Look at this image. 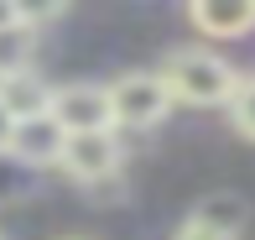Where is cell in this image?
<instances>
[{"label":"cell","mask_w":255,"mask_h":240,"mask_svg":"<svg viewBox=\"0 0 255 240\" xmlns=\"http://www.w3.org/2000/svg\"><path fill=\"white\" fill-rule=\"evenodd\" d=\"M161 78H167V89H172L177 105H198V110L229 105L235 89H240V73L219 58V52H208V47H177L167 63H161Z\"/></svg>","instance_id":"cell-1"},{"label":"cell","mask_w":255,"mask_h":240,"mask_svg":"<svg viewBox=\"0 0 255 240\" xmlns=\"http://www.w3.org/2000/svg\"><path fill=\"white\" fill-rule=\"evenodd\" d=\"M110 105H115V131H151L172 115V89L161 73H120L110 84Z\"/></svg>","instance_id":"cell-2"},{"label":"cell","mask_w":255,"mask_h":240,"mask_svg":"<svg viewBox=\"0 0 255 240\" xmlns=\"http://www.w3.org/2000/svg\"><path fill=\"white\" fill-rule=\"evenodd\" d=\"M63 173L73 178L78 188H94V183H104V178H120V173H125V146H120V131L68 136Z\"/></svg>","instance_id":"cell-3"},{"label":"cell","mask_w":255,"mask_h":240,"mask_svg":"<svg viewBox=\"0 0 255 240\" xmlns=\"http://www.w3.org/2000/svg\"><path fill=\"white\" fill-rule=\"evenodd\" d=\"M52 120L68 136H89V131H115V105H110V84H63L52 94Z\"/></svg>","instance_id":"cell-4"},{"label":"cell","mask_w":255,"mask_h":240,"mask_svg":"<svg viewBox=\"0 0 255 240\" xmlns=\"http://www.w3.org/2000/svg\"><path fill=\"white\" fill-rule=\"evenodd\" d=\"M10 152L31 167H63V152H68V131L57 125L52 115H31V120H16V136H10Z\"/></svg>","instance_id":"cell-5"},{"label":"cell","mask_w":255,"mask_h":240,"mask_svg":"<svg viewBox=\"0 0 255 240\" xmlns=\"http://www.w3.org/2000/svg\"><path fill=\"white\" fill-rule=\"evenodd\" d=\"M188 21L208 42H235L245 31H255V0H193Z\"/></svg>","instance_id":"cell-6"},{"label":"cell","mask_w":255,"mask_h":240,"mask_svg":"<svg viewBox=\"0 0 255 240\" xmlns=\"http://www.w3.org/2000/svg\"><path fill=\"white\" fill-rule=\"evenodd\" d=\"M188 220H193V225H203V230H208V235H219V240H235L240 230H245V220H250V204L240 199V193H229V188H224V193H208V199L188 214Z\"/></svg>","instance_id":"cell-7"},{"label":"cell","mask_w":255,"mask_h":240,"mask_svg":"<svg viewBox=\"0 0 255 240\" xmlns=\"http://www.w3.org/2000/svg\"><path fill=\"white\" fill-rule=\"evenodd\" d=\"M52 94L57 89H47L37 73H16V78H5V94H0V105L10 110L16 120H31V115H52Z\"/></svg>","instance_id":"cell-8"},{"label":"cell","mask_w":255,"mask_h":240,"mask_svg":"<svg viewBox=\"0 0 255 240\" xmlns=\"http://www.w3.org/2000/svg\"><path fill=\"white\" fill-rule=\"evenodd\" d=\"M42 193V167L21 162L16 152H0V204H26Z\"/></svg>","instance_id":"cell-9"},{"label":"cell","mask_w":255,"mask_h":240,"mask_svg":"<svg viewBox=\"0 0 255 240\" xmlns=\"http://www.w3.org/2000/svg\"><path fill=\"white\" fill-rule=\"evenodd\" d=\"M31 58H37V31H31V26H21V21H16V26L0 31V73H5V78L26 73Z\"/></svg>","instance_id":"cell-10"},{"label":"cell","mask_w":255,"mask_h":240,"mask_svg":"<svg viewBox=\"0 0 255 240\" xmlns=\"http://www.w3.org/2000/svg\"><path fill=\"white\" fill-rule=\"evenodd\" d=\"M229 120H235V131H240V136H250V141H255V73H250V78H240L235 99H229Z\"/></svg>","instance_id":"cell-11"},{"label":"cell","mask_w":255,"mask_h":240,"mask_svg":"<svg viewBox=\"0 0 255 240\" xmlns=\"http://www.w3.org/2000/svg\"><path fill=\"white\" fill-rule=\"evenodd\" d=\"M63 16V5L57 0H47V5H21V26H31V31H42L47 21H57Z\"/></svg>","instance_id":"cell-12"},{"label":"cell","mask_w":255,"mask_h":240,"mask_svg":"<svg viewBox=\"0 0 255 240\" xmlns=\"http://www.w3.org/2000/svg\"><path fill=\"white\" fill-rule=\"evenodd\" d=\"M89 199H99V204H110V199H125V173L120 178H104V183H94V188H84Z\"/></svg>","instance_id":"cell-13"},{"label":"cell","mask_w":255,"mask_h":240,"mask_svg":"<svg viewBox=\"0 0 255 240\" xmlns=\"http://www.w3.org/2000/svg\"><path fill=\"white\" fill-rule=\"evenodd\" d=\"M10 136H16V115L0 105V152H10Z\"/></svg>","instance_id":"cell-14"},{"label":"cell","mask_w":255,"mask_h":240,"mask_svg":"<svg viewBox=\"0 0 255 240\" xmlns=\"http://www.w3.org/2000/svg\"><path fill=\"white\" fill-rule=\"evenodd\" d=\"M177 240H219V235H208L203 225H193V220H188V225H182V230H177Z\"/></svg>","instance_id":"cell-15"},{"label":"cell","mask_w":255,"mask_h":240,"mask_svg":"<svg viewBox=\"0 0 255 240\" xmlns=\"http://www.w3.org/2000/svg\"><path fill=\"white\" fill-rule=\"evenodd\" d=\"M16 21H21V5H10V0H0V31H5V26H16Z\"/></svg>","instance_id":"cell-16"},{"label":"cell","mask_w":255,"mask_h":240,"mask_svg":"<svg viewBox=\"0 0 255 240\" xmlns=\"http://www.w3.org/2000/svg\"><path fill=\"white\" fill-rule=\"evenodd\" d=\"M0 94H5V73H0Z\"/></svg>","instance_id":"cell-17"},{"label":"cell","mask_w":255,"mask_h":240,"mask_svg":"<svg viewBox=\"0 0 255 240\" xmlns=\"http://www.w3.org/2000/svg\"><path fill=\"white\" fill-rule=\"evenodd\" d=\"M63 240H84V235H63Z\"/></svg>","instance_id":"cell-18"}]
</instances>
